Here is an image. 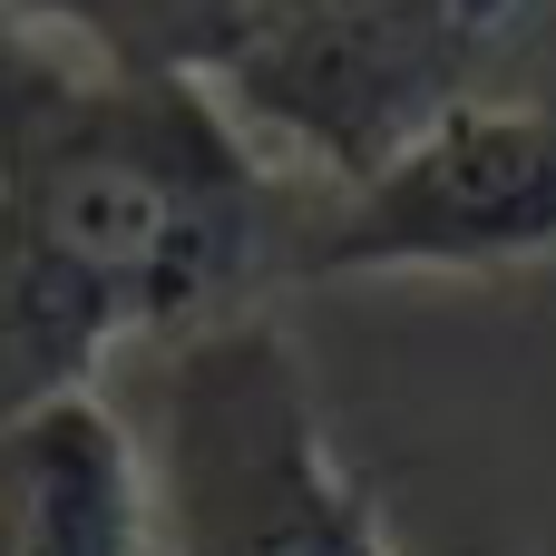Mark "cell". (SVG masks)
I'll return each instance as SVG.
<instances>
[{
    "mask_svg": "<svg viewBox=\"0 0 556 556\" xmlns=\"http://www.w3.org/2000/svg\"><path fill=\"white\" fill-rule=\"evenodd\" d=\"M10 29H49L137 68H195L225 78L244 59V39L274 20V0H0Z\"/></svg>",
    "mask_w": 556,
    "mask_h": 556,
    "instance_id": "5b68a950",
    "label": "cell"
},
{
    "mask_svg": "<svg viewBox=\"0 0 556 556\" xmlns=\"http://www.w3.org/2000/svg\"><path fill=\"white\" fill-rule=\"evenodd\" d=\"M538 10V49H547V78H556V0H528Z\"/></svg>",
    "mask_w": 556,
    "mask_h": 556,
    "instance_id": "8992f818",
    "label": "cell"
},
{
    "mask_svg": "<svg viewBox=\"0 0 556 556\" xmlns=\"http://www.w3.org/2000/svg\"><path fill=\"white\" fill-rule=\"evenodd\" d=\"M303 186L215 78L0 20V430L127 342L264 313Z\"/></svg>",
    "mask_w": 556,
    "mask_h": 556,
    "instance_id": "6da1fadb",
    "label": "cell"
},
{
    "mask_svg": "<svg viewBox=\"0 0 556 556\" xmlns=\"http://www.w3.org/2000/svg\"><path fill=\"white\" fill-rule=\"evenodd\" d=\"M556 264V88H479L352 186H303L283 283Z\"/></svg>",
    "mask_w": 556,
    "mask_h": 556,
    "instance_id": "3957f363",
    "label": "cell"
},
{
    "mask_svg": "<svg viewBox=\"0 0 556 556\" xmlns=\"http://www.w3.org/2000/svg\"><path fill=\"white\" fill-rule=\"evenodd\" d=\"M0 556H166L147 430L108 391H59L0 430Z\"/></svg>",
    "mask_w": 556,
    "mask_h": 556,
    "instance_id": "277c9868",
    "label": "cell"
},
{
    "mask_svg": "<svg viewBox=\"0 0 556 556\" xmlns=\"http://www.w3.org/2000/svg\"><path fill=\"white\" fill-rule=\"evenodd\" d=\"M147 459L166 556H401L274 313L166 342Z\"/></svg>",
    "mask_w": 556,
    "mask_h": 556,
    "instance_id": "7a4b0ae2",
    "label": "cell"
}]
</instances>
